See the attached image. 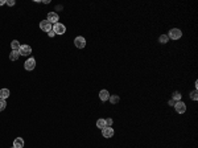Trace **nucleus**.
I'll list each match as a JSON object with an SVG mask.
<instances>
[{
  "mask_svg": "<svg viewBox=\"0 0 198 148\" xmlns=\"http://www.w3.org/2000/svg\"><path fill=\"white\" fill-rule=\"evenodd\" d=\"M166 36H168V39H170V40H180L182 36V32H181V29H178V28H173V29L169 30V33Z\"/></svg>",
  "mask_w": 198,
  "mask_h": 148,
  "instance_id": "1",
  "label": "nucleus"
},
{
  "mask_svg": "<svg viewBox=\"0 0 198 148\" xmlns=\"http://www.w3.org/2000/svg\"><path fill=\"white\" fill-rule=\"evenodd\" d=\"M52 30L55 33V34H64V33L66 32V26L61 23H57V24H53Z\"/></svg>",
  "mask_w": 198,
  "mask_h": 148,
  "instance_id": "2",
  "label": "nucleus"
},
{
  "mask_svg": "<svg viewBox=\"0 0 198 148\" xmlns=\"http://www.w3.org/2000/svg\"><path fill=\"white\" fill-rule=\"evenodd\" d=\"M173 107H174V110L178 112V114H184V112L186 111V105L182 102V101H177Z\"/></svg>",
  "mask_w": 198,
  "mask_h": 148,
  "instance_id": "3",
  "label": "nucleus"
},
{
  "mask_svg": "<svg viewBox=\"0 0 198 148\" xmlns=\"http://www.w3.org/2000/svg\"><path fill=\"white\" fill-rule=\"evenodd\" d=\"M74 45L78 48V49H83L86 46V40H84L83 36H78L74 39Z\"/></svg>",
  "mask_w": 198,
  "mask_h": 148,
  "instance_id": "4",
  "label": "nucleus"
},
{
  "mask_svg": "<svg viewBox=\"0 0 198 148\" xmlns=\"http://www.w3.org/2000/svg\"><path fill=\"white\" fill-rule=\"evenodd\" d=\"M24 68H25V70H33L34 68H36V59L33 58V57H30V58H28L25 61V64H24Z\"/></svg>",
  "mask_w": 198,
  "mask_h": 148,
  "instance_id": "5",
  "label": "nucleus"
},
{
  "mask_svg": "<svg viewBox=\"0 0 198 148\" xmlns=\"http://www.w3.org/2000/svg\"><path fill=\"white\" fill-rule=\"evenodd\" d=\"M30 53H32V48H30L29 45L24 44V45L20 46V50H19V54H20V56H29Z\"/></svg>",
  "mask_w": 198,
  "mask_h": 148,
  "instance_id": "6",
  "label": "nucleus"
},
{
  "mask_svg": "<svg viewBox=\"0 0 198 148\" xmlns=\"http://www.w3.org/2000/svg\"><path fill=\"white\" fill-rule=\"evenodd\" d=\"M40 28L42 29V32H50L53 28V25L50 23H49L48 20H42V21H40Z\"/></svg>",
  "mask_w": 198,
  "mask_h": 148,
  "instance_id": "7",
  "label": "nucleus"
},
{
  "mask_svg": "<svg viewBox=\"0 0 198 148\" xmlns=\"http://www.w3.org/2000/svg\"><path fill=\"white\" fill-rule=\"evenodd\" d=\"M114 128L112 127H104L103 130H102V135H103V138H106V139H110V138H112L114 136Z\"/></svg>",
  "mask_w": 198,
  "mask_h": 148,
  "instance_id": "8",
  "label": "nucleus"
},
{
  "mask_svg": "<svg viewBox=\"0 0 198 148\" xmlns=\"http://www.w3.org/2000/svg\"><path fill=\"white\" fill-rule=\"evenodd\" d=\"M50 24H57L58 23V20H59V16H58V13H55V12H49L48 13V19H46Z\"/></svg>",
  "mask_w": 198,
  "mask_h": 148,
  "instance_id": "9",
  "label": "nucleus"
},
{
  "mask_svg": "<svg viewBox=\"0 0 198 148\" xmlns=\"http://www.w3.org/2000/svg\"><path fill=\"white\" fill-rule=\"evenodd\" d=\"M99 98H101L102 102H106V101L110 99V93H108L107 90H101V93H99Z\"/></svg>",
  "mask_w": 198,
  "mask_h": 148,
  "instance_id": "10",
  "label": "nucleus"
},
{
  "mask_svg": "<svg viewBox=\"0 0 198 148\" xmlns=\"http://www.w3.org/2000/svg\"><path fill=\"white\" fill-rule=\"evenodd\" d=\"M13 147L15 148H23L24 147V140L23 138H16L13 140Z\"/></svg>",
  "mask_w": 198,
  "mask_h": 148,
  "instance_id": "11",
  "label": "nucleus"
},
{
  "mask_svg": "<svg viewBox=\"0 0 198 148\" xmlns=\"http://www.w3.org/2000/svg\"><path fill=\"white\" fill-rule=\"evenodd\" d=\"M9 95H11V93H9V90L8 89H1L0 90V99H4V101H5Z\"/></svg>",
  "mask_w": 198,
  "mask_h": 148,
  "instance_id": "12",
  "label": "nucleus"
},
{
  "mask_svg": "<svg viewBox=\"0 0 198 148\" xmlns=\"http://www.w3.org/2000/svg\"><path fill=\"white\" fill-rule=\"evenodd\" d=\"M20 43L17 41V40H13L12 43H11V48H12V50H15V52H19L20 50Z\"/></svg>",
  "mask_w": 198,
  "mask_h": 148,
  "instance_id": "13",
  "label": "nucleus"
},
{
  "mask_svg": "<svg viewBox=\"0 0 198 148\" xmlns=\"http://www.w3.org/2000/svg\"><path fill=\"white\" fill-rule=\"evenodd\" d=\"M97 127L98 128H101V130H103L104 127H107V126H106V120H104V119H98L97 120Z\"/></svg>",
  "mask_w": 198,
  "mask_h": 148,
  "instance_id": "14",
  "label": "nucleus"
},
{
  "mask_svg": "<svg viewBox=\"0 0 198 148\" xmlns=\"http://www.w3.org/2000/svg\"><path fill=\"white\" fill-rule=\"evenodd\" d=\"M108 101H110L112 105H116V103H119L120 98H119V95H116V94H115V95H110V99H108Z\"/></svg>",
  "mask_w": 198,
  "mask_h": 148,
  "instance_id": "15",
  "label": "nucleus"
},
{
  "mask_svg": "<svg viewBox=\"0 0 198 148\" xmlns=\"http://www.w3.org/2000/svg\"><path fill=\"white\" fill-rule=\"evenodd\" d=\"M19 57H20L19 52H15V50H12V52H11V54H9L11 61H17V58H19Z\"/></svg>",
  "mask_w": 198,
  "mask_h": 148,
  "instance_id": "16",
  "label": "nucleus"
},
{
  "mask_svg": "<svg viewBox=\"0 0 198 148\" xmlns=\"http://www.w3.org/2000/svg\"><path fill=\"white\" fill-rule=\"evenodd\" d=\"M159 43H161V44H166V43H169L168 36H166V34H161V36L159 37Z\"/></svg>",
  "mask_w": 198,
  "mask_h": 148,
  "instance_id": "17",
  "label": "nucleus"
},
{
  "mask_svg": "<svg viewBox=\"0 0 198 148\" xmlns=\"http://www.w3.org/2000/svg\"><path fill=\"white\" fill-rule=\"evenodd\" d=\"M173 101H174V102L181 101V93H180V91H174V93H173Z\"/></svg>",
  "mask_w": 198,
  "mask_h": 148,
  "instance_id": "18",
  "label": "nucleus"
},
{
  "mask_svg": "<svg viewBox=\"0 0 198 148\" xmlns=\"http://www.w3.org/2000/svg\"><path fill=\"white\" fill-rule=\"evenodd\" d=\"M190 98L193 99V101H197L198 99V93H197V90H193V91H190Z\"/></svg>",
  "mask_w": 198,
  "mask_h": 148,
  "instance_id": "19",
  "label": "nucleus"
},
{
  "mask_svg": "<svg viewBox=\"0 0 198 148\" xmlns=\"http://www.w3.org/2000/svg\"><path fill=\"white\" fill-rule=\"evenodd\" d=\"M5 107H7V102L4 101V99H0V111L5 110Z\"/></svg>",
  "mask_w": 198,
  "mask_h": 148,
  "instance_id": "20",
  "label": "nucleus"
},
{
  "mask_svg": "<svg viewBox=\"0 0 198 148\" xmlns=\"http://www.w3.org/2000/svg\"><path fill=\"white\" fill-rule=\"evenodd\" d=\"M104 120H106V126H107V127H111V124H112V122H114L111 118H107V119H104Z\"/></svg>",
  "mask_w": 198,
  "mask_h": 148,
  "instance_id": "21",
  "label": "nucleus"
},
{
  "mask_svg": "<svg viewBox=\"0 0 198 148\" xmlns=\"http://www.w3.org/2000/svg\"><path fill=\"white\" fill-rule=\"evenodd\" d=\"M5 4H8L9 7H12V5H15V4H16V1H15V0H7Z\"/></svg>",
  "mask_w": 198,
  "mask_h": 148,
  "instance_id": "22",
  "label": "nucleus"
},
{
  "mask_svg": "<svg viewBox=\"0 0 198 148\" xmlns=\"http://www.w3.org/2000/svg\"><path fill=\"white\" fill-rule=\"evenodd\" d=\"M48 34H49V37H54V36H55V33L53 32V30H50V32H49Z\"/></svg>",
  "mask_w": 198,
  "mask_h": 148,
  "instance_id": "23",
  "label": "nucleus"
},
{
  "mask_svg": "<svg viewBox=\"0 0 198 148\" xmlns=\"http://www.w3.org/2000/svg\"><path fill=\"white\" fill-rule=\"evenodd\" d=\"M174 101H173V99H170V101H169V105H170V106H174Z\"/></svg>",
  "mask_w": 198,
  "mask_h": 148,
  "instance_id": "24",
  "label": "nucleus"
},
{
  "mask_svg": "<svg viewBox=\"0 0 198 148\" xmlns=\"http://www.w3.org/2000/svg\"><path fill=\"white\" fill-rule=\"evenodd\" d=\"M5 4V0H0V5H4Z\"/></svg>",
  "mask_w": 198,
  "mask_h": 148,
  "instance_id": "25",
  "label": "nucleus"
},
{
  "mask_svg": "<svg viewBox=\"0 0 198 148\" xmlns=\"http://www.w3.org/2000/svg\"><path fill=\"white\" fill-rule=\"evenodd\" d=\"M12 148H15V147H12Z\"/></svg>",
  "mask_w": 198,
  "mask_h": 148,
  "instance_id": "26",
  "label": "nucleus"
}]
</instances>
